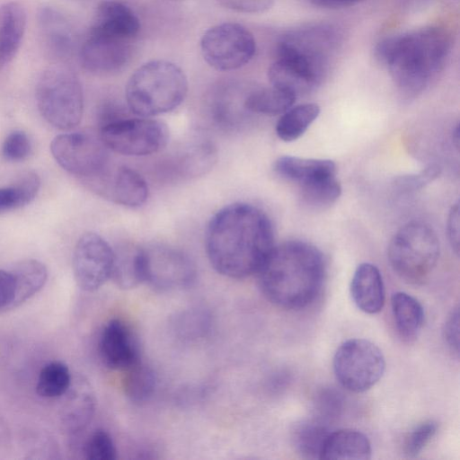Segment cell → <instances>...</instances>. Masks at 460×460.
Masks as SVG:
<instances>
[{"label": "cell", "mask_w": 460, "mask_h": 460, "mask_svg": "<svg viewBox=\"0 0 460 460\" xmlns=\"http://www.w3.org/2000/svg\"><path fill=\"white\" fill-rule=\"evenodd\" d=\"M296 96L274 86L251 90L244 93L243 107L245 111L276 116L293 106Z\"/></svg>", "instance_id": "obj_28"}, {"label": "cell", "mask_w": 460, "mask_h": 460, "mask_svg": "<svg viewBox=\"0 0 460 460\" xmlns=\"http://www.w3.org/2000/svg\"><path fill=\"white\" fill-rule=\"evenodd\" d=\"M340 44V33L332 25L314 24L282 35L277 44V58H294L327 74Z\"/></svg>", "instance_id": "obj_12"}, {"label": "cell", "mask_w": 460, "mask_h": 460, "mask_svg": "<svg viewBox=\"0 0 460 460\" xmlns=\"http://www.w3.org/2000/svg\"><path fill=\"white\" fill-rule=\"evenodd\" d=\"M387 256L399 277L410 283H420L437 265L439 240L430 226L412 221L394 234L388 245Z\"/></svg>", "instance_id": "obj_5"}, {"label": "cell", "mask_w": 460, "mask_h": 460, "mask_svg": "<svg viewBox=\"0 0 460 460\" xmlns=\"http://www.w3.org/2000/svg\"><path fill=\"white\" fill-rule=\"evenodd\" d=\"M204 60L218 71H232L247 65L256 52L252 33L237 22H223L207 30L200 40Z\"/></svg>", "instance_id": "obj_9"}, {"label": "cell", "mask_w": 460, "mask_h": 460, "mask_svg": "<svg viewBox=\"0 0 460 460\" xmlns=\"http://www.w3.org/2000/svg\"><path fill=\"white\" fill-rule=\"evenodd\" d=\"M84 453L89 460H113L117 450L111 435L104 429L94 430L85 442Z\"/></svg>", "instance_id": "obj_37"}, {"label": "cell", "mask_w": 460, "mask_h": 460, "mask_svg": "<svg viewBox=\"0 0 460 460\" xmlns=\"http://www.w3.org/2000/svg\"><path fill=\"white\" fill-rule=\"evenodd\" d=\"M350 295L357 307L366 314H377L383 309L385 286L376 266L364 262L357 267L350 282Z\"/></svg>", "instance_id": "obj_19"}, {"label": "cell", "mask_w": 460, "mask_h": 460, "mask_svg": "<svg viewBox=\"0 0 460 460\" xmlns=\"http://www.w3.org/2000/svg\"><path fill=\"white\" fill-rule=\"evenodd\" d=\"M31 152V143L22 130L11 132L2 145V155L7 161L19 162L26 159Z\"/></svg>", "instance_id": "obj_39"}, {"label": "cell", "mask_w": 460, "mask_h": 460, "mask_svg": "<svg viewBox=\"0 0 460 460\" xmlns=\"http://www.w3.org/2000/svg\"><path fill=\"white\" fill-rule=\"evenodd\" d=\"M341 194L335 176L316 180L299 186L302 204L310 209H324L334 204Z\"/></svg>", "instance_id": "obj_33"}, {"label": "cell", "mask_w": 460, "mask_h": 460, "mask_svg": "<svg viewBox=\"0 0 460 460\" xmlns=\"http://www.w3.org/2000/svg\"><path fill=\"white\" fill-rule=\"evenodd\" d=\"M441 172L438 164H429L419 173L402 175L395 179V187L402 192L415 191L422 189L437 179Z\"/></svg>", "instance_id": "obj_40"}, {"label": "cell", "mask_w": 460, "mask_h": 460, "mask_svg": "<svg viewBox=\"0 0 460 460\" xmlns=\"http://www.w3.org/2000/svg\"><path fill=\"white\" fill-rule=\"evenodd\" d=\"M89 183L95 184L93 189L101 195L128 208H139L148 198V186L143 176L126 165L118 167L111 175L106 170Z\"/></svg>", "instance_id": "obj_15"}, {"label": "cell", "mask_w": 460, "mask_h": 460, "mask_svg": "<svg viewBox=\"0 0 460 460\" xmlns=\"http://www.w3.org/2000/svg\"><path fill=\"white\" fill-rule=\"evenodd\" d=\"M438 424L427 420L416 426L408 433L403 442V453L409 457L418 456L434 437Z\"/></svg>", "instance_id": "obj_38"}, {"label": "cell", "mask_w": 460, "mask_h": 460, "mask_svg": "<svg viewBox=\"0 0 460 460\" xmlns=\"http://www.w3.org/2000/svg\"><path fill=\"white\" fill-rule=\"evenodd\" d=\"M15 283L10 270H0V311L12 309Z\"/></svg>", "instance_id": "obj_44"}, {"label": "cell", "mask_w": 460, "mask_h": 460, "mask_svg": "<svg viewBox=\"0 0 460 460\" xmlns=\"http://www.w3.org/2000/svg\"><path fill=\"white\" fill-rule=\"evenodd\" d=\"M114 250L99 234L85 233L77 241L73 254V271L84 291L100 288L111 278Z\"/></svg>", "instance_id": "obj_13"}, {"label": "cell", "mask_w": 460, "mask_h": 460, "mask_svg": "<svg viewBox=\"0 0 460 460\" xmlns=\"http://www.w3.org/2000/svg\"><path fill=\"white\" fill-rule=\"evenodd\" d=\"M459 204H455L448 215L447 218V235L451 247L456 254L459 253Z\"/></svg>", "instance_id": "obj_45"}, {"label": "cell", "mask_w": 460, "mask_h": 460, "mask_svg": "<svg viewBox=\"0 0 460 460\" xmlns=\"http://www.w3.org/2000/svg\"><path fill=\"white\" fill-rule=\"evenodd\" d=\"M102 362L110 368L125 370L140 359L137 343L130 328L119 319L110 320L99 339Z\"/></svg>", "instance_id": "obj_16"}, {"label": "cell", "mask_w": 460, "mask_h": 460, "mask_svg": "<svg viewBox=\"0 0 460 460\" xmlns=\"http://www.w3.org/2000/svg\"><path fill=\"white\" fill-rule=\"evenodd\" d=\"M40 187V180L37 173L26 172L13 184L0 188V214L30 204Z\"/></svg>", "instance_id": "obj_32"}, {"label": "cell", "mask_w": 460, "mask_h": 460, "mask_svg": "<svg viewBox=\"0 0 460 460\" xmlns=\"http://www.w3.org/2000/svg\"><path fill=\"white\" fill-rule=\"evenodd\" d=\"M330 432L325 422L314 418L295 423L290 437L292 445L300 456L308 459H320Z\"/></svg>", "instance_id": "obj_29"}, {"label": "cell", "mask_w": 460, "mask_h": 460, "mask_svg": "<svg viewBox=\"0 0 460 460\" xmlns=\"http://www.w3.org/2000/svg\"><path fill=\"white\" fill-rule=\"evenodd\" d=\"M341 408V399L340 394L334 390H324L316 398L315 418L327 423L338 416Z\"/></svg>", "instance_id": "obj_41"}, {"label": "cell", "mask_w": 460, "mask_h": 460, "mask_svg": "<svg viewBox=\"0 0 460 460\" xmlns=\"http://www.w3.org/2000/svg\"><path fill=\"white\" fill-rule=\"evenodd\" d=\"M217 159L214 146L201 143L190 147L180 160L179 170L188 177H197L209 171Z\"/></svg>", "instance_id": "obj_36"}, {"label": "cell", "mask_w": 460, "mask_h": 460, "mask_svg": "<svg viewBox=\"0 0 460 460\" xmlns=\"http://www.w3.org/2000/svg\"><path fill=\"white\" fill-rule=\"evenodd\" d=\"M443 335L447 346L456 355L459 354V310L454 308L447 315L443 328Z\"/></svg>", "instance_id": "obj_43"}, {"label": "cell", "mask_w": 460, "mask_h": 460, "mask_svg": "<svg viewBox=\"0 0 460 460\" xmlns=\"http://www.w3.org/2000/svg\"><path fill=\"white\" fill-rule=\"evenodd\" d=\"M99 137L108 149L126 156H146L162 150L169 130L162 121L146 117L119 116L100 123Z\"/></svg>", "instance_id": "obj_7"}, {"label": "cell", "mask_w": 460, "mask_h": 460, "mask_svg": "<svg viewBox=\"0 0 460 460\" xmlns=\"http://www.w3.org/2000/svg\"><path fill=\"white\" fill-rule=\"evenodd\" d=\"M124 372L123 390L128 399L134 403L148 401L156 385L153 369L139 359Z\"/></svg>", "instance_id": "obj_31"}, {"label": "cell", "mask_w": 460, "mask_h": 460, "mask_svg": "<svg viewBox=\"0 0 460 460\" xmlns=\"http://www.w3.org/2000/svg\"><path fill=\"white\" fill-rule=\"evenodd\" d=\"M392 312L396 329L403 339L417 337L424 322V310L420 303L404 292H396L391 297Z\"/></svg>", "instance_id": "obj_27"}, {"label": "cell", "mask_w": 460, "mask_h": 460, "mask_svg": "<svg viewBox=\"0 0 460 460\" xmlns=\"http://www.w3.org/2000/svg\"><path fill=\"white\" fill-rule=\"evenodd\" d=\"M224 7L243 13H262L270 10L274 0H217Z\"/></svg>", "instance_id": "obj_42"}, {"label": "cell", "mask_w": 460, "mask_h": 460, "mask_svg": "<svg viewBox=\"0 0 460 460\" xmlns=\"http://www.w3.org/2000/svg\"><path fill=\"white\" fill-rule=\"evenodd\" d=\"M36 101L42 118L56 128L69 130L82 119V85L77 76L66 67L51 66L40 75Z\"/></svg>", "instance_id": "obj_6"}, {"label": "cell", "mask_w": 460, "mask_h": 460, "mask_svg": "<svg viewBox=\"0 0 460 460\" xmlns=\"http://www.w3.org/2000/svg\"><path fill=\"white\" fill-rule=\"evenodd\" d=\"M142 248L144 283L156 290L174 291L195 282L196 266L184 252L158 243Z\"/></svg>", "instance_id": "obj_11"}, {"label": "cell", "mask_w": 460, "mask_h": 460, "mask_svg": "<svg viewBox=\"0 0 460 460\" xmlns=\"http://www.w3.org/2000/svg\"><path fill=\"white\" fill-rule=\"evenodd\" d=\"M314 5L330 8L340 9L353 6L366 0H310Z\"/></svg>", "instance_id": "obj_46"}, {"label": "cell", "mask_w": 460, "mask_h": 460, "mask_svg": "<svg viewBox=\"0 0 460 460\" xmlns=\"http://www.w3.org/2000/svg\"><path fill=\"white\" fill-rule=\"evenodd\" d=\"M205 246L217 272L230 279H245L258 273L274 248L273 226L256 206L232 203L209 220Z\"/></svg>", "instance_id": "obj_1"}, {"label": "cell", "mask_w": 460, "mask_h": 460, "mask_svg": "<svg viewBox=\"0 0 460 460\" xmlns=\"http://www.w3.org/2000/svg\"><path fill=\"white\" fill-rule=\"evenodd\" d=\"M371 444L364 433L343 429L329 433L320 459L367 460L371 458Z\"/></svg>", "instance_id": "obj_23"}, {"label": "cell", "mask_w": 460, "mask_h": 460, "mask_svg": "<svg viewBox=\"0 0 460 460\" xmlns=\"http://www.w3.org/2000/svg\"><path fill=\"white\" fill-rule=\"evenodd\" d=\"M38 16L41 35L48 48L57 55H67L74 45V33L66 17L49 6L41 8Z\"/></svg>", "instance_id": "obj_24"}, {"label": "cell", "mask_w": 460, "mask_h": 460, "mask_svg": "<svg viewBox=\"0 0 460 460\" xmlns=\"http://www.w3.org/2000/svg\"><path fill=\"white\" fill-rule=\"evenodd\" d=\"M123 289L144 283L143 248L123 245L114 251L111 278Z\"/></svg>", "instance_id": "obj_26"}, {"label": "cell", "mask_w": 460, "mask_h": 460, "mask_svg": "<svg viewBox=\"0 0 460 460\" xmlns=\"http://www.w3.org/2000/svg\"><path fill=\"white\" fill-rule=\"evenodd\" d=\"M172 323L176 337L190 341L206 336L210 328L211 319L206 310L190 308L177 314Z\"/></svg>", "instance_id": "obj_35"}, {"label": "cell", "mask_w": 460, "mask_h": 460, "mask_svg": "<svg viewBox=\"0 0 460 460\" xmlns=\"http://www.w3.org/2000/svg\"><path fill=\"white\" fill-rule=\"evenodd\" d=\"M268 77L271 86L298 96L317 88L325 75L302 60L277 58L269 67Z\"/></svg>", "instance_id": "obj_17"}, {"label": "cell", "mask_w": 460, "mask_h": 460, "mask_svg": "<svg viewBox=\"0 0 460 460\" xmlns=\"http://www.w3.org/2000/svg\"><path fill=\"white\" fill-rule=\"evenodd\" d=\"M90 30L134 40L140 31V22L124 3L105 0L98 4Z\"/></svg>", "instance_id": "obj_18"}, {"label": "cell", "mask_w": 460, "mask_h": 460, "mask_svg": "<svg viewBox=\"0 0 460 460\" xmlns=\"http://www.w3.org/2000/svg\"><path fill=\"white\" fill-rule=\"evenodd\" d=\"M172 1H178V0H172Z\"/></svg>", "instance_id": "obj_48"}, {"label": "cell", "mask_w": 460, "mask_h": 460, "mask_svg": "<svg viewBox=\"0 0 460 460\" xmlns=\"http://www.w3.org/2000/svg\"><path fill=\"white\" fill-rule=\"evenodd\" d=\"M321 112L316 103H304L289 108L276 124L278 137L285 142L299 138Z\"/></svg>", "instance_id": "obj_30"}, {"label": "cell", "mask_w": 460, "mask_h": 460, "mask_svg": "<svg viewBox=\"0 0 460 460\" xmlns=\"http://www.w3.org/2000/svg\"><path fill=\"white\" fill-rule=\"evenodd\" d=\"M451 48L446 29L427 26L380 40L374 56L387 68L401 93L414 97L442 71Z\"/></svg>", "instance_id": "obj_2"}, {"label": "cell", "mask_w": 460, "mask_h": 460, "mask_svg": "<svg viewBox=\"0 0 460 460\" xmlns=\"http://www.w3.org/2000/svg\"><path fill=\"white\" fill-rule=\"evenodd\" d=\"M107 150L100 137L84 132L58 135L50 144V151L57 163L86 182L107 170Z\"/></svg>", "instance_id": "obj_10"}, {"label": "cell", "mask_w": 460, "mask_h": 460, "mask_svg": "<svg viewBox=\"0 0 460 460\" xmlns=\"http://www.w3.org/2000/svg\"><path fill=\"white\" fill-rule=\"evenodd\" d=\"M133 41L90 30L79 51L80 62L94 74L119 71L131 58Z\"/></svg>", "instance_id": "obj_14"}, {"label": "cell", "mask_w": 460, "mask_h": 460, "mask_svg": "<svg viewBox=\"0 0 460 460\" xmlns=\"http://www.w3.org/2000/svg\"><path fill=\"white\" fill-rule=\"evenodd\" d=\"M10 271L15 283L12 309L36 295L44 287L48 279V270L45 264L34 259L16 262Z\"/></svg>", "instance_id": "obj_25"}, {"label": "cell", "mask_w": 460, "mask_h": 460, "mask_svg": "<svg viewBox=\"0 0 460 460\" xmlns=\"http://www.w3.org/2000/svg\"><path fill=\"white\" fill-rule=\"evenodd\" d=\"M73 383L68 367L58 360L47 363L40 371L36 392L43 398L63 396Z\"/></svg>", "instance_id": "obj_34"}, {"label": "cell", "mask_w": 460, "mask_h": 460, "mask_svg": "<svg viewBox=\"0 0 460 460\" xmlns=\"http://www.w3.org/2000/svg\"><path fill=\"white\" fill-rule=\"evenodd\" d=\"M26 28V12L17 2L0 5V69L18 52Z\"/></svg>", "instance_id": "obj_21"}, {"label": "cell", "mask_w": 460, "mask_h": 460, "mask_svg": "<svg viewBox=\"0 0 460 460\" xmlns=\"http://www.w3.org/2000/svg\"><path fill=\"white\" fill-rule=\"evenodd\" d=\"M460 130H459V124L456 125L455 129L453 130V140L455 143L456 147L459 148V143H460Z\"/></svg>", "instance_id": "obj_47"}, {"label": "cell", "mask_w": 460, "mask_h": 460, "mask_svg": "<svg viewBox=\"0 0 460 460\" xmlns=\"http://www.w3.org/2000/svg\"><path fill=\"white\" fill-rule=\"evenodd\" d=\"M325 273L322 252L311 243L293 240L274 246L257 274L260 288L270 302L298 310L319 295Z\"/></svg>", "instance_id": "obj_3"}, {"label": "cell", "mask_w": 460, "mask_h": 460, "mask_svg": "<svg viewBox=\"0 0 460 460\" xmlns=\"http://www.w3.org/2000/svg\"><path fill=\"white\" fill-rule=\"evenodd\" d=\"M336 379L347 390L362 393L383 376L385 360L382 350L366 339H349L340 345L332 361Z\"/></svg>", "instance_id": "obj_8"}, {"label": "cell", "mask_w": 460, "mask_h": 460, "mask_svg": "<svg viewBox=\"0 0 460 460\" xmlns=\"http://www.w3.org/2000/svg\"><path fill=\"white\" fill-rule=\"evenodd\" d=\"M187 93V77L177 65L166 60H152L130 75L125 96L133 114L150 118L176 109Z\"/></svg>", "instance_id": "obj_4"}, {"label": "cell", "mask_w": 460, "mask_h": 460, "mask_svg": "<svg viewBox=\"0 0 460 460\" xmlns=\"http://www.w3.org/2000/svg\"><path fill=\"white\" fill-rule=\"evenodd\" d=\"M61 423L70 434L82 431L91 421L95 411V397L90 385L85 381L72 383L63 395Z\"/></svg>", "instance_id": "obj_20"}, {"label": "cell", "mask_w": 460, "mask_h": 460, "mask_svg": "<svg viewBox=\"0 0 460 460\" xmlns=\"http://www.w3.org/2000/svg\"><path fill=\"white\" fill-rule=\"evenodd\" d=\"M273 169L279 176L298 186L336 175V164L329 159L285 155L275 161Z\"/></svg>", "instance_id": "obj_22"}]
</instances>
